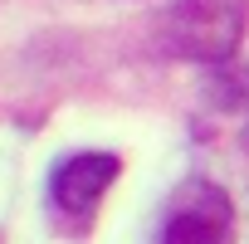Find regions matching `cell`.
I'll return each mask as SVG.
<instances>
[{"mask_svg": "<svg viewBox=\"0 0 249 244\" xmlns=\"http://www.w3.org/2000/svg\"><path fill=\"white\" fill-rule=\"evenodd\" d=\"M244 15H249V0H171L161 30L176 54L215 64L239 44Z\"/></svg>", "mask_w": 249, "mask_h": 244, "instance_id": "6da1fadb", "label": "cell"}, {"mask_svg": "<svg viewBox=\"0 0 249 244\" xmlns=\"http://www.w3.org/2000/svg\"><path fill=\"white\" fill-rule=\"evenodd\" d=\"M230 234H234L230 200L205 181L181 186V195L171 200V215L161 225V244H230Z\"/></svg>", "mask_w": 249, "mask_h": 244, "instance_id": "7a4b0ae2", "label": "cell"}, {"mask_svg": "<svg viewBox=\"0 0 249 244\" xmlns=\"http://www.w3.org/2000/svg\"><path fill=\"white\" fill-rule=\"evenodd\" d=\"M117 181V157L107 152H83V157H69L59 171H54V200L73 215H88L103 191Z\"/></svg>", "mask_w": 249, "mask_h": 244, "instance_id": "3957f363", "label": "cell"}]
</instances>
